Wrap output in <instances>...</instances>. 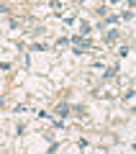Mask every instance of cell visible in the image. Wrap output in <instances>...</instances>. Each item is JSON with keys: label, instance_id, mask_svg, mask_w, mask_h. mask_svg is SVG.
<instances>
[{"label": "cell", "instance_id": "obj_1", "mask_svg": "<svg viewBox=\"0 0 136 154\" xmlns=\"http://www.w3.org/2000/svg\"><path fill=\"white\" fill-rule=\"evenodd\" d=\"M72 41H75V46H90V41H87V38H82V36H72Z\"/></svg>", "mask_w": 136, "mask_h": 154}, {"label": "cell", "instance_id": "obj_2", "mask_svg": "<svg viewBox=\"0 0 136 154\" xmlns=\"http://www.w3.org/2000/svg\"><path fill=\"white\" fill-rule=\"evenodd\" d=\"M67 110H69V105H67V103H62V105H59V108H57V113L62 115V118H64V115H67Z\"/></svg>", "mask_w": 136, "mask_h": 154}]
</instances>
